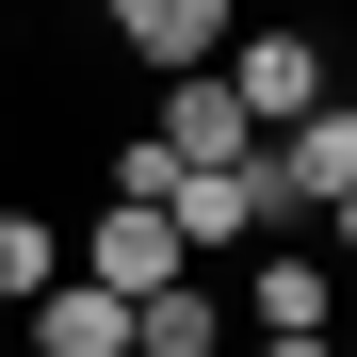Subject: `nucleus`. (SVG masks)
<instances>
[{"label": "nucleus", "instance_id": "1a4fd4ad", "mask_svg": "<svg viewBox=\"0 0 357 357\" xmlns=\"http://www.w3.org/2000/svg\"><path fill=\"white\" fill-rule=\"evenodd\" d=\"M178 195V162H162V130H130V146H114V211H162Z\"/></svg>", "mask_w": 357, "mask_h": 357}, {"label": "nucleus", "instance_id": "9d476101", "mask_svg": "<svg viewBox=\"0 0 357 357\" xmlns=\"http://www.w3.org/2000/svg\"><path fill=\"white\" fill-rule=\"evenodd\" d=\"M260 357H341V341H325V325H309V341H260Z\"/></svg>", "mask_w": 357, "mask_h": 357}, {"label": "nucleus", "instance_id": "6e6552de", "mask_svg": "<svg viewBox=\"0 0 357 357\" xmlns=\"http://www.w3.org/2000/svg\"><path fill=\"white\" fill-rule=\"evenodd\" d=\"M49 276H66V227H49V211H17V195H0V309H33V292Z\"/></svg>", "mask_w": 357, "mask_h": 357}, {"label": "nucleus", "instance_id": "f03ea898", "mask_svg": "<svg viewBox=\"0 0 357 357\" xmlns=\"http://www.w3.org/2000/svg\"><path fill=\"white\" fill-rule=\"evenodd\" d=\"M114 17V49H130L146 82H178V66H211L227 33H244V0H98Z\"/></svg>", "mask_w": 357, "mask_h": 357}, {"label": "nucleus", "instance_id": "20e7f679", "mask_svg": "<svg viewBox=\"0 0 357 357\" xmlns=\"http://www.w3.org/2000/svg\"><path fill=\"white\" fill-rule=\"evenodd\" d=\"M66 276H98L114 309H130V292H162V276H195V244H178L162 211H98L82 244H66Z\"/></svg>", "mask_w": 357, "mask_h": 357}, {"label": "nucleus", "instance_id": "7ed1b4c3", "mask_svg": "<svg viewBox=\"0 0 357 357\" xmlns=\"http://www.w3.org/2000/svg\"><path fill=\"white\" fill-rule=\"evenodd\" d=\"M146 130H162V162H178V178H211V162H260V130H244V98H227L211 66H178Z\"/></svg>", "mask_w": 357, "mask_h": 357}, {"label": "nucleus", "instance_id": "f257e3e1", "mask_svg": "<svg viewBox=\"0 0 357 357\" xmlns=\"http://www.w3.org/2000/svg\"><path fill=\"white\" fill-rule=\"evenodd\" d=\"M211 82L244 98V130H292V114L325 98V33H292V17H276V33H227V49H211Z\"/></svg>", "mask_w": 357, "mask_h": 357}, {"label": "nucleus", "instance_id": "0eeeda50", "mask_svg": "<svg viewBox=\"0 0 357 357\" xmlns=\"http://www.w3.org/2000/svg\"><path fill=\"white\" fill-rule=\"evenodd\" d=\"M130 357H227V309L195 276H162V292H130Z\"/></svg>", "mask_w": 357, "mask_h": 357}, {"label": "nucleus", "instance_id": "423d86ee", "mask_svg": "<svg viewBox=\"0 0 357 357\" xmlns=\"http://www.w3.org/2000/svg\"><path fill=\"white\" fill-rule=\"evenodd\" d=\"M244 325H260V341H309V325H325V260H309V244H260V276H244Z\"/></svg>", "mask_w": 357, "mask_h": 357}, {"label": "nucleus", "instance_id": "39448f33", "mask_svg": "<svg viewBox=\"0 0 357 357\" xmlns=\"http://www.w3.org/2000/svg\"><path fill=\"white\" fill-rule=\"evenodd\" d=\"M33 357H130V309H114L98 276H49L33 292Z\"/></svg>", "mask_w": 357, "mask_h": 357}]
</instances>
